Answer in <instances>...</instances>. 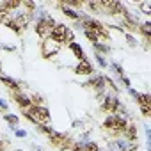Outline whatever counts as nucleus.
Listing matches in <instances>:
<instances>
[{"label": "nucleus", "instance_id": "nucleus-1", "mask_svg": "<svg viewBox=\"0 0 151 151\" xmlns=\"http://www.w3.org/2000/svg\"><path fill=\"white\" fill-rule=\"evenodd\" d=\"M80 25H82V29H84V30H91V32H94V34L100 37V41H105V39H109V37H110V34H109L107 27H105L100 20H96V18L89 16L87 13L82 16Z\"/></svg>", "mask_w": 151, "mask_h": 151}, {"label": "nucleus", "instance_id": "nucleus-2", "mask_svg": "<svg viewBox=\"0 0 151 151\" xmlns=\"http://www.w3.org/2000/svg\"><path fill=\"white\" fill-rule=\"evenodd\" d=\"M57 25V22L52 18V14H46V16H41L36 20V25H34V32L41 37V39H48L50 34H52V29Z\"/></svg>", "mask_w": 151, "mask_h": 151}, {"label": "nucleus", "instance_id": "nucleus-3", "mask_svg": "<svg viewBox=\"0 0 151 151\" xmlns=\"http://www.w3.org/2000/svg\"><path fill=\"white\" fill-rule=\"evenodd\" d=\"M27 110H29V114L36 119L37 124H48V123L52 121V114H50V110H48L45 105H32V107L27 109Z\"/></svg>", "mask_w": 151, "mask_h": 151}, {"label": "nucleus", "instance_id": "nucleus-4", "mask_svg": "<svg viewBox=\"0 0 151 151\" xmlns=\"http://www.w3.org/2000/svg\"><path fill=\"white\" fill-rule=\"evenodd\" d=\"M59 52H60V45H57V43L52 41L50 37H48V39H43V43H41V55H43L45 59H52V57H55Z\"/></svg>", "mask_w": 151, "mask_h": 151}, {"label": "nucleus", "instance_id": "nucleus-5", "mask_svg": "<svg viewBox=\"0 0 151 151\" xmlns=\"http://www.w3.org/2000/svg\"><path fill=\"white\" fill-rule=\"evenodd\" d=\"M119 105H121V100H119L117 96H110V94H107V96L101 100L100 109H101V112H105V114H116V110H117Z\"/></svg>", "mask_w": 151, "mask_h": 151}, {"label": "nucleus", "instance_id": "nucleus-6", "mask_svg": "<svg viewBox=\"0 0 151 151\" xmlns=\"http://www.w3.org/2000/svg\"><path fill=\"white\" fill-rule=\"evenodd\" d=\"M13 100L16 101V105L22 109V110H27L32 107V101H30V96L23 93V89L20 91H13Z\"/></svg>", "mask_w": 151, "mask_h": 151}, {"label": "nucleus", "instance_id": "nucleus-7", "mask_svg": "<svg viewBox=\"0 0 151 151\" xmlns=\"http://www.w3.org/2000/svg\"><path fill=\"white\" fill-rule=\"evenodd\" d=\"M86 86L93 87V89H94L98 94H100V93H103V91L107 89V84H105V75H94V77L91 75Z\"/></svg>", "mask_w": 151, "mask_h": 151}, {"label": "nucleus", "instance_id": "nucleus-8", "mask_svg": "<svg viewBox=\"0 0 151 151\" xmlns=\"http://www.w3.org/2000/svg\"><path fill=\"white\" fill-rule=\"evenodd\" d=\"M112 146L116 147V151H137L139 149V142H130L123 137L112 140Z\"/></svg>", "mask_w": 151, "mask_h": 151}, {"label": "nucleus", "instance_id": "nucleus-9", "mask_svg": "<svg viewBox=\"0 0 151 151\" xmlns=\"http://www.w3.org/2000/svg\"><path fill=\"white\" fill-rule=\"evenodd\" d=\"M66 30H68V27L64 25V23H57L53 29H52V34H50V39L52 41H55L57 45H64V36H66Z\"/></svg>", "mask_w": 151, "mask_h": 151}, {"label": "nucleus", "instance_id": "nucleus-10", "mask_svg": "<svg viewBox=\"0 0 151 151\" xmlns=\"http://www.w3.org/2000/svg\"><path fill=\"white\" fill-rule=\"evenodd\" d=\"M73 71H75V75H84V77H91V75L94 73V69H93V64L86 59V60H78L77 62V66L73 68Z\"/></svg>", "mask_w": 151, "mask_h": 151}, {"label": "nucleus", "instance_id": "nucleus-11", "mask_svg": "<svg viewBox=\"0 0 151 151\" xmlns=\"http://www.w3.org/2000/svg\"><path fill=\"white\" fill-rule=\"evenodd\" d=\"M57 6H59V9L62 11V14H64V16H68L69 20H73V22H80V20H82V16L86 14V13H78V11H73V9H69V7H66L62 2H59Z\"/></svg>", "mask_w": 151, "mask_h": 151}, {"label": "nucleus", "instance_id": "nucleus-12", "mask_svg": "<svg viewBox=\"0 0 151 151\" xmlns=\"http://www.w3.org/2000/svg\"><path fill=\"white\" fill-rule=\"evenodd\" d=\"M123 139H126V140H130V142H137V126L133 124V123H128V126L124 128V132H123V135H121Z\"/></svg>", "mask_w": 151, "mask_h": 151}, {"label": "nucleus", "instance_id": "nucleus-13", "mask_svg": "<svg viewBox=\"0 0 151 151\" xmlns=\"http://www.w3.org/2000/svg\"><path fill=\"white\" fill-rule=\"evenodd\" d=\"M0 82L6 84L11 91H20V89H22V84H20L18 80H14V78L7 77V75H4V73H0Z\"/></svg>", "mask_w": 151, "mask_h": 151}, {"label": "nucleus", "instance_id": "nucleus-14", "mask_svg": "<svg viewBox=\"0 0 151 151\" xmlns=\"http://www.w3.org/2000/svg\"><path fill=\"white\" fill-rule=\"evenodd\" d=\"M68 46H69V50H71V53H73L75 57H77L78 60H86V59H87V55H86V52H84V48H82V46H80L78 43H75V41H73V43H69Z\"/></svg>", "mask_w": 151, "mask_h": 151}, {"label": "nucleus", "instance_id": "nucleus-15", "mask_svg": "<svg viewBox=\"0 0 151 151\" xmlns=\"http://www.w3.org/2000/svg\"><path fill=\"white\" fill-rule=\"evenodd\" d=\"M137 32H140L142 36H144V39L146 41H149V37H151V22H144V23H139V29H137Z\"/></svg>", "mask_w": 151, "mask_h": 151}, {"label": "nucleus", "instance_id": "nucleus-16", "mask_svg": "<svg viewBox=\"0 0 151 151\" xmlns=\"http://www.w3.org/2000/svg\"><path fill=\"white\" fill-rule=\"evenodd\" d=\"M137 9L142 14H151V0H142V2H137Z\"/></svg>", "mask_w": 151, "mask_h": 151}, {"label": "nucleus", "instance_id": "nucleus-17", "mask_svg": "<svg viewBox=\"0 0 151 151\" xmlns=\"http://www.w3.org/2000/svg\"><path fill=\"white\" fill-rule=\"evenodd\" d=\"M137 103H139V107H151V94L140 93L137 98Z\"/></svg>", "mask_w": 151, "mask_h": 151}, {"label": "nucleus", "instance_id": "nucleus-18", "mask_svg": "<svg viewBox=\"0 0 151 151\" xmlns=\"http://www.w3.org/2000/svg\"><path fill=\"white\" fill-rule=\"evenodd\" d=\"M93 48H94V52H96V53H100V55L110 53V46H109V45H105V43H93Z\"/></svg>", "mask_w": 151, "mask_h": 151}, {"label": "nucleus", "instance_id": "nucleus-19", "mask_svg": "<svg viewBox=\"0 0 151 151\" xmlns=\"http://www.w3.org/2000/svg\"><path fill=\"white\" fill-rule=\"evenodd\" d=\"M4 121H6L9 126H18V124H20V117H18L16 114H11V112L4 114Z\"/></svg>", "mask_w": 151, "mask_h": 151}, {"label": "nucleus", "instance_id": "nucleus-20", "mask_svg": "<svg viewBox=\"0 0 151 151\" xmlns=\"http://www.w3.org/2000/svg\"><path fill=\"white\" fill-rule=\"evenodd\" d=\"M109 68L117 75V78H121V77H124V69H123V66L119 64V62H110L109 64Z\"/></svg>", "mask_w": 151, "mask_h": 151}, {"label": "nucleus", "instance_id": "nucleus-21", "mask_svg": "<svg viewBox=\"0 0 151 151\" xmlns=\"http://www.w3.org/2000/svg\"><path fill=\"white\" fill-rule=\"evenodd\" d=\"M4 25H6L7 29H11V30H13L14 34H22V29H20L18 25H16V22H14L13 18H7V20L4 22Z\"/></svg>", "mask_w": 151, "mask_h": 151}, {"label": "nucleus", "instance_id": "nucleus-22", "mask_svg": "<svg viewBox=\"0 0 151 151\" xmlns=\"http://www.w3.org/2000/svg\"><path fill=\"white\" fill-rule=\"evenodd\" d=\"M82 151H101V149H100V146L94 140H89V142H86L82 146Z\"/></svg>", "mask_w": 151, "mask_h": 151}, {"label": "nucleus", "instance_id": "nucleus-23", "mask_svg": "<svg viewBox=\"0 0 151 151\" xmlns=\"http://www.w3.org/2000/svg\"><path fill=\"white\" fill-rule=\"evenodd\" d=\"M94 60L98 62V66L100 68H109V62H107V59H105V55H100V53H94Z\"/></svg>", "mask_w": 151, "mask_h": 151}, {"label": "nucleus", "instance_id": "nucleus-24", "mask_svg": "<svg viewBox=\"0 0 151 151\" xmlns=\"http://www.w3.org/2000/svg\"><path fill=\"white\" fill-rule=\"evenodd\" d=\"M73 41H75V32H73L71 27H68L66 36H64V45H69V43H73Z\"/></svg>", "mask_w": 151, "mask_h": 151}, {"label": "nucleus", "instance_id": "nucleus-25", "mask_svg": "<svg viewBox=\"0 0 151 151\" xmlns=\"http://www.w3.org/2000/svg\"><path fill=\"white\" fill-rule=\"evenodd\" d=\"M91 13H101V9H100V2H87V4H84Z\"/></svg>", "mask_w": 151, "mask_h": 151}, {"label": "nucleus", "instance_id": "nucleus-26", "mask_svg": "<svg viewBox=\"0 0 151 151\" xmlns=\"http://www.w3.org/2000/svg\"><path fill=\"white\" fill-rule=\"evenodd\" d=\"M84 36H86L91 43H100V37H98L94 32H91V30H84Z\"/></svg>", "mask_w": 151, "mask_h": 151}, {"label": "nucleus", "instance_id": "nucleus-27", "mask_svg": "<svg viewBox=\"0 0 151 151\" xmlns=\"http://www.w3.org/2000/svg\"><path fill=\"white\" fill-rule=\"evenodd\" d=\"M123 36H124V39H126V41H128V45H130V46H132V48H135V46H137V45H139V41H137V39H135V37H133V36H132V34H128V32H124V34H123Z\"/></svg>", "mask_w": 151, "mask_h": 151}, {"label": "nucleus", "instance_id": "nucleus-28", "mask_svg": "<svg viewBox=\"0 0 151 151\" xmlns=\"http://www.w3.org/2000/svg\"><path fill=\"white\" fill-rule=\"evenodd\" d=\"M30 101H32V105H43V96L41 94H32L30 96Z\"/></svg>", "mask_w": 151, "mask_h": 151}, {"label": "nucleus", "instance_id": "nucleus-29", "mask_svg": "<svg viewBox=\"0 0 151 151\" xmlns=\"http://www.w3.org/2000/svg\"><path fill=\"white\" fill-rule=\"evenodd\" d=\"M0 112H4V114L9 112V103L6 100H2V98H0Z\"/></svg>", "mask_w": 151, "mask_h": 151}, {"label": "nucleus", "instance_id": "nucleus-30", "mask_svg": "<svg viewBox=\"0 0 151 151\" xmlns=\"http://www.w3.org/2000/svg\"><path fill=\"white\" fill-rule=\"evenodd\" d=\"M7 18H9V13H7V11L2 7V6H0V23H4Z\"/></svg>", "mask_w": 151, "mask_h": 151}, {"label": "nucleus", "instance_id": "nucleus-31", "mask_svg": "<svg viewBox=\"0 0 151 151\" xmlns=\"http://www.w3.org/2000/svg\"><path fill=\"white\" fill-rule=\"evenodd\" d=\"M119 82L123 84V87H124V89H130V87H132V82H130V78H128V77H121V78H119Z\"/></svg>", "mask_w": 151, "mask_h": 151}, {"label": "nucleus", "instance_id": "nucleus-32", "mask_svg": "<svg viewBox=\"0 0 151 151\" xmlns=\"http://www.w3.org/2000/svg\"><path fill=\"white\" fill-rule=\"evenodd\" d=\"M139 110H140V114L144 117H149L151 116V107H139Z\"/></svg>", "mask_w": 151, "mask_h": 151}, {"label": "nucleus", "instance_id": "nucleus-33", "mask_svg": "<svg viewBox=\"0 0 151 151\" xmlns=\"http://www.w3.org/2000/svg\"><path fill=\"white\" fill-rule=\"evenodd\" d=\"M14 135H16L18 139H25V137H27V130H22V128H16V130H14Z\"/></svg>", "mask_w": 151, "mask_h": 151}, {"label": "nucleus", "instance_id": "nucleus-34", "mask_svg": "<svg viewBox=\"0 0 151 151\" xmlns=\"http://www.w3.org/2000/svg\"><path fill=\"white\" fill-rule=\"evenodd\" d=\"M128 94H130V96H132V98L137 101V98H139V94H140V93H139V91H135L133 87H130V89H128Z\"/></svg>", "mask_w": 151, "mask_h": 151}, {"label": "nucleus", "instance_id": "nucleus-35", "mask_svg": "<svg viewBox=\"0 0 151 151\" xmlns=\"http://www.w3.org/2000/svg\"><path fill=\"white\" fill-rule=\"evenodd\" d=\"M2 48H4L6 52H14V46H7V45H2Z\"/></svg>", "mask_w": 151, "mask_h": 151}, {"label": "nucleus", "instance_id": "nucleus-36", "mask_svg": "<svg viewBox=\"0 0 151 151\" xmlns=\"http://www.w3.org/2000/svg\"><path fill=\"white\" fill-rule=\"evenodd\" d=\"M0 151H6V142L0 139Z\"/></svg>", "mask_w": 151, "mask_h": 151}, {"label": "nucleus", "instance_id": "nucleus-37", "mask_svg": "<svg viewBox=\"0 0 151 151\" xmlns=\"http://www.w3.org/2000/svg\"><path fill=\"white\" fill-rule=\"evenodd\" d=\"M34 151H43V147H37V146H34Z\"/></svg>", "mask_w": 151, "mask_h": 151}, {"label": "nucleus", "instance_id": "nucleus-38", "mask_svg": "<svg viewBox=\"0 0 151 151\" xmlns=\"http://www.w3.org/2000/svg\"><path fill=\"white\" fill-rule=\"evenodd\" d=\"M18 151H23V149H18Z\"/></svg>", "mask_w": 151, "mask_h": 151}, {"label": "nucleus", "instance_id": "nucleus-39", "mask_svg": "<svg viewBox=\"0 0 151 151\" xmlns=\"http://www.w3.org/2000/svg\"><path fill=\"white\" fill-rule=\"evenodd\" d=\"M0 73H2V69H0Z\"/></svg>", "mask_w": 151, "mask_h": 151}]
</instances>
